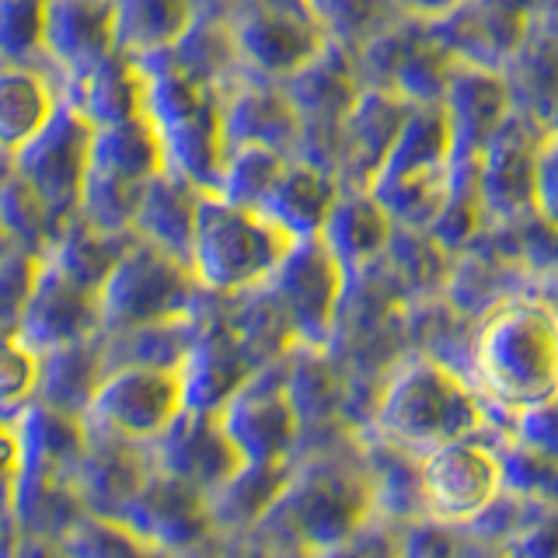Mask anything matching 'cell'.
Listing matches in <instances>:
<instances>
[{
	"label": "cell",
	"instance_id": "cell-32",
	"mask_svg": "<svg viewBox=\"0 0 558 558\" xmlns=\"http://www.w3.org/2000/svg\"><path fill=\"white\" fill-rule=\"evenodd\" d=\"M46 0H4V52L8 63H32L43 52Z\"/></svg>",
	"mask_w": 558,
	"mask_h": 558
},
{
	"label": "cell",
	"instance_id": "cell-9",
	"mask_svg": "<svg viewBox=\"0 0 558 558\" xmlns=\"http://www.w3.org/2000/svg\"><path fill=\"white\" fill-rule=\"evenodd\" d=\"M185 412L182 371L157 366H119L101 377L84 415V426L116 440L154 447Z\"/></svg>",
	"mask_w": 558,
	"mask_h": 558
},
{
	"label": "cell",
	"instance_id": "cell-30",
	"mask_svg": "<svg viewBox=\"0 0 558 558\" xmlns=\"http://www.w3.org/2000/svg\"><path fill=\"white\" fill-rule=\"evenodd\" d=\"M43 388V353H35L22 339H4V360H0V412L4 418L25 412Z\"/></svg>",
	"mask_w": 558,
	"mask_h": 558
},
{
	"label": "cell",
	"instance_id": "cell-39",
	"mask_svg": "<svg viewBox=\"0 0 558 558\" xmlns=\"http://www.w3.org/2000/svg\"><path fill=\"white\" fill-rule=\"evenodd\" d=\"M182 558H209V551H196V555H182Z\"/></svg>",
	"mask_w": 558,
	"mask_h": 558
},
{
	"label": "cell",
	"instance_id": "cell-26",
	"mask_svg": "<svg viewBox=\"0 0 558 558\" xmlns=\"http://www.w3.org/2000/svg\"><path fill=\"white\" fill-rule=\"evenodd\" d=\"M199 196H203V192L192 189L189 182H182L179 174L161 171L147 185L144 199H140L133 234L140 241H150V244H157V248H165V252L189 262Z\"/></svg>",
	"mask_w": 558,
	"mask_h": 558
},
{
	"label": "cell",
	"instance_id": "cell-16",
	"mask_svg": "<svg viewBox=\"0 0 558 558\" xmlns=\"http://www.w3.org/2000/svg\"><path fill=\"white\" fill-rule=\"evenodd\" d=\"M154 475L150 447L116 440L109 433L87 429L84 450L70 471V488L77 493L87 517L119 520L140 485Z\"/></svg>",
	"mask_w": 558,
	"mask_h": 558
},
{
	"label": "cell",
	"instance_id": "cell-18",
	"mask_svg": "<svg viewBox=\"0 0 558 558\" xmlns=\"http://www.w3.org/2000/svg\"><path fill=\"white\" fill-rule=\"evenodd\" d=\"M231 39L234 57L269 77L296 74L328 46L311 11L296 17L293 11L276 4H255V11H248L231 28Z\"/></svg>",
	"mask_w": 558,
	"mask_h": 558
},
{
	"label": "cell",
	"instance_id": "cell-17",
	"mask_svg": "<svg viewBox=\"0 0 558 558\" xmlns=\"http://www.w3.org/2000/svg\"><path fill=\"white\" fill-rule=\"evenodd\" d=\"M154 471L192 485L206 499L217 493L223 482H231L241 471V458L234 444L227 440V433L220 429L217 415L206 412H182V418L174 423L161 440L150 447Z\"/></svg>",
	"mask_w": 558,
	"mask_h": 558
},
{
	"label": "cell",
	"instance_id": "cell-25",
	"mask_svg": "<svg viewBox=\"0 0 558 558\" xmlns=\"http://www.w3.org/2000/svg\"><path fill=\"white\" fill-rule=\"evenodd\" d=\"M192 25H196L192 0H112L116 52L130 60L174 49Z\"/></svg>",
	"mask_w": 558,
	"mask_h": 558
},
{
	"label": "cell",
	"instance_id": "cell-10",
	"mask_svg": "<svg viewBox=\"0 0 558 558\" xmlns=\"http://www.w3.org/2000/svg\"><path fill=\"white\" fill-rule=\"evenodd\" d=\"M426 520L468 527L506 493L502 458L493 429L447 444L418 461Z\"/></svg>",
	"mask_w": 558,
	"mask_h": 558
},
{
	"label": "cell",
	"instance_id": "cell-14",
	"mask_svg": "<svg viewBox=\"0 0 558 558\" xmlns=\"http://www.w3.org/2000/svg\"><path fill=\"white\" fill-rule=\"evenodd\" d=\"M119 523L144 537L147 545L168 551L171 558L209 551L217 545V527L209 517V499L185 482H174L161 471L140 485V493L119 513Z\"/></svg>",
	"mask_w": 558,
	"mask_h": 558
},
{
	"label": "cell",
	"instance_id": "cell-2",
	"mask_svg": "<svg viewBox=\"0 0 558 558\" xmlns=\"http://www.w3.org/2000/svg\"><path fill=\"white\" fill-rule=\"evenodd\" d=\"M468 380L482 395L493 429L558 395V307L531 287L471 325Z\"/></svg>",
	"mask_w": 558,
	"mask_h": 558
},
{
	"label": "cell",
	"instance_id": "cell-11",
	"mask_svg": "<svg viewBox=\"0 0 558 558\" xmlns=\"http://www.w3.org/2000/svg\"><path fill=\"white\" fill-rule=\"evenodd\" d=\"M345 287L349 276L336 255L325 248L322 238H307L293 244L283 266L262 290L272 296L296 345L328 349L339 325Z\"/></svg>",
	"mask_w": 558,
	"mask_h": 558
},
{
	"label": "cell",
	"instance_id": "cell-15",
	"mask_svg": "<svg viewBox=\"0 0 558 558\" xmlns=\"http://www.w3.org/2000/svg\"><path fill=\"white\" fill-rule=\"evenodd\" d=\"M199 311H203L199 339L182 363L185 409L217 415L258 366L252 363L248 353H244V345L238 342L231 325H227L217 296H203Z\"/></svg>",
	"mask_w": 558,
	"mask_h": 558
},
{
	"label": "cell",
	"instance_id": "cell-6",
	"mask_svg": "<svg viewBox=\"0 0 558 558\" xmlns=\"http://www.w3.org/2000/svg\"><path fill=\"white\" fill-rule=\"evenodd\" d=\"M366 192L388 209L395 227L429 231L453 192V144L440 105H412Z\"/></svg>",
	"mask_w": 558,
	"mask_h": 558
},
{
	"label": "cell",
	"instance_id": "cell-1",
	"mask_svg": "<svg viewBox=\"0 0 558 558\" xmlns=\"http://www.w3.org/2000/svg\"><path fill=\"white\" fill-rule=\"evenodd\" d=\"M374 520V496L366 478L356 429L311 436L293 453L290 478L272 513L248 534L252 541L290 551H325L353 537Z\"/></svg>",
	"mask_w": 558,
	"mask_h": 558
},
{
	"label": "cell",
	"instance_id": "cell-34",
	"mask_svg": "<svg viewBox=\"0 0 558 558\" xmlns=\"http://www.w3.org/2000/svg\"><path fill=\"white\" fill-rule=\"evenodd\" d=\"M534 217L558 231V130L541 136L534 154Z\"/></svg>",
	"mask_w": 558,
	"mask_h": 558
},
{
	"label": "cell",
	"instance_id": "cell-20",
	"mask_svg": "<svg viewBox=\"0 0 558 558\" xmlns=\"http://www.w3.org/2000/svg\"><path fill=\"white\" fill-rule=\"evenodd\" d=\"M395 220L388 217L366 189H342L336 206L322 227V244L336 255V262L345 269V276H360L374 269L388 252L395 238Z\"/></svg>",
	"mask_w": 558,
	"mask_h": 558
},
{
	"label": "cell",
	"instance_id": "cell-21",
	"mask_svg": "<svg viewBox=\"0 0 558 558\" xmlns=\"http://www.w3.org/2000/svg\"><path fill=\"white\" fill-rule=\"evenodd\" d=\"M301 144V116L287 92L244 84L223 95V154L231 147H269L287 154Z\"/></svg>",
	"mask_w": 558,
	"mask_h": 558
},
{
	"label": "cell",
	"instance_id": "cell-36",
	"mask_svg": "<svg viewBox=\"0 0 558 558\" xmlns=\"http://www.w3.org/2000/svg\"><path fill=\"white\" fill-rule=\"evenodd\" d=\"M4 558H66L60 541H46V537H25L8 531V551Z\"/></svg>",
	"mask_w": 558,
	"mask_h": 558
},
{
	"label": "cell",
	"instance_id": "cell-27",
	"mask_svg": "<svg viewBox=\"0 0 558 558\" xmlns=\"http://www.w3.org/2000/svg\"><path fill=\"white\" fill-rule=\"evenodd\" d=\"M101 377L105 366H101V336H98L84 345H70L60 349V353L43 356V388L35 401H43V405L63 415L84 418Z\"/></svg>",
	"mask_w": 558,
	"mask_h": 558
},
{
	"label": "cell",
	"instance_id": "cell-22",
	"mask_svg": "<svg viewBox=\"0 0 558 558\" xmlns=\"http://www.w3.org/2000/svg\"><path fill=\"white\" fill-rule=\"evenodd\" d=\"M339 192H342V185L336 174H328L318 165H307L301 157H290L258 209L276 227H283L293 241H307V238L322 234V227L331 214V206H336Z\"/></svg>",
	"mask_w": 558,
	"mask_h": 558
},
{
	"label": "cell",
	"instance_id": "cell-12",
	"mask_svg": "<svg viewBox=\"0 0 558 558\" xmlns=\"http://www.w3.org/2000/svg\"><path fill=\"white\" fill-rule=\"evenodd\" d=\"M217 423L244 464H290L304 426L287 388V356L258 366L217 412Z\"/></svg>",
	"mask_w": 558,
	"mask_h": 558
},
{
	"label": "cell",
	"instance_id": "cell-7",
	"mask_svg": "<svg viewBox=\"0 0 558 558\" xmlns=\"http://www.w3.org/2000/svg\"><path fill=\"white\" fill-rule=\"evenodd\" d=\"M101 301V336L130 331L140 325L182 318L199 311L203 290L189 262L157 248L133 234L130 248L119 255L109 279L98 290Z\"/></svg>",
	"mask_w": 558,
	"mask_h": 558
},
{
	"label": "cell",
	"instance_id": "cell-8",
	"mask_svg": "<svg viewBox=\"0 0 558 558\" xmlns=\"http://www.w3.org/2000/svg\"><path fill=\"white\" fill-rule=\"evenodd\" d=\"M92 144L95 126L74 105L63 101L60 112L46 122V130H39L22 150L8 157L11 171L39 196L49 217L60 223V231L81 209L84 182L92 171Z\"/></svg>",
	"mask_w": 558,
	"mask_h": 558
},
{
	"label": "cell",
	"instance_id": "cell-29",
	"mask_svg": "<svg viewBox=\"0 0 558 558\" xmlns=\"http://www.w3.org/2000/svg\"><path fill=\"white\" fill-rule=\"evenodd\" d=\"M60 545L66 558H171L168 551L136 537L126 523L101 517H84Z\"/></svg>",
	"mask_w": 558,
	"mask_h": 558
},
{
	"label": "cell",
	"instance_id": "cell-23",
	"mask_svg": "<svg viewBox=\"0 0 558 558\" xmlns=\"http://www.w3.org/2000/svg\"><path fill=\"white\" fill-rule=\"evenodd\" d=\"M290 464H241L238 475L209 496L217 541H244L258 531V523L272 513L276 499L283 496Z\"/></svg>",
	"mask_w": 558,
	"mask_h": 558
},
{
	"label": "cell",
	"instance_id": "cell-37",
	"mask_svg": "<svg viewBox=\"0 0 558 558\" xmlns=\"http://www.w3.org/2000/svg\"><path fill=\"white\" fill-rule=\"evenodd\" d=\"M395 4L418 14L423 22H436V17H444V14H450L453 8H458L461 0H395Z\"/></svg>",
	"mask_w": 558,
	"mask_h": 558
},
{
	"label": "cell",
	"instance_id": "cell-33",
	"mask_svg": "<svg viewBox=\"0 0 558 558\" xmlns=\"http://www.w3.org/2000/svg\"><path fill=\"white\" fill-rule=\"evenodd\" d=\"M307 558H405V551H401V527L374 517L353 537L339 541L336 548L314 551Z\"/></svg>",
	"mask_w": 558,
	"mask_h": 558
},
{
	"label": "cell",
	"instance_id": "cell-28",
	"mask_svg": "<svg viewBox=\"0 0 558 558\" xmlns=\"http://www.w3.org/2000/svg\"><path fill=\"white\" fill-rule=\"evenodd\" d=\"M290 157L269 150V147H231L223 154V171H220V189L217 196L231 199L238 206L258 209L262 199L269 196L272 182L279 171L287 168Z\"/></svg>",
	"mask_w": 558,
	"mask_h": 558
},
{
	"label": "cell",
	"instance_id": "cell-5",
	"mask_svg": "<svg viewBox=\"0 0 558 558\" xmlns=\"http://www.w3.org/2000/svg\"><path fill=\"white\" fill-rule=\"evenodd\" d=\"M293 244L296 241L262 209L238 206L217 192H203L189 248V269L206 296L231 301V296L266 287Z\"/></svg>",
	"mask_w": 558,
	"mask_h": 558
},
{
	"label": "cell",
	"instance_id": "cell-4",
	"mask_svg": "<svg viewBox=\"0 0 558 558\" xmlns=\"http://www.w3.org/2000/svg\"><path fill=\"white\" fill-rule=\"evenodd\" d=\"M136 66L144 81L140 112L165 150V171L199 192H217L223 171V95L179 66L171 49L136 60Z\"/></svg>",
	"mask_w": 558,
	"mask_h": 558
},
{
	"label": "cell",
	"instance_id": "cell-24",
	"mask_svg": "<svg viewBox=\"0 0 558 558\" xmlns=\"http://www.w3.org/2000/svg\"><path fill=\"white\" fill-rule=\"evenodd\" d=\"M63 87L39 63H4L0 77V136L8 157L22 150L28 140L46 130V122L60 112Z\"/></svg>",
	"mask_w": 558,
	"mask_h": 558
},
{
	"label": "cell",
	"instance_id": "cell-31",
	"mask_svg": "<svg viewBox=\"0 0 558 558\" xmlns=\"http://www.w3.org/2000/svg\"><path fill=\"white\" fill-rule=\"evenodd\" d=\"M499 433L510 436L517 447L534 453V458L558 464V395L541 401V405H534L527 412L513 415Z\"/></svg>",
	"mask_w": 558,
	"mask_h": 558
},
{
	"label": "cell",
	"instance_id": "cell-13",
	"mask_svg": "<svg viewBox=\"0 0 558 558\" xmlns=\"http://www.w3.org/2000/svg\"><path fill=\"white\" fill-rule=\"evenodd\" d=\"M8 336L22 339L35 353H60L101 336V301L98 290L77 283L43 258V269L28 301Z\"/></svg>",
	"mask_w": 558,
	"mask_h": 558
},
{
	"label": "cell",
	"instance_id": "cell-40",
	"mask_svg": "<svg viewBox=\"0 0 558 558\" xmlns=\"http://www.w3.org/2000/svg\"><path fill=\"white\" fill-rule=\"evenodd\" d=\"M496 558H506V555H496Z\"/></svg>",
	"mask_w": 558,
	"mask_h": 558
},
{
	"label": "cell",
	"instance_id": "cell-3",
	"mask_svg": "<svg viewBox=\"0 0 558 558\" xmlns=\"http://www.w3.org/2000/svg\"><path fill=\"white\" fill-rule=\"evenodd\" d=\"M363 429L423 461L447 444L493 429V415L461 371L429 353H405L384 374L371 423Z\"/></svg>",
	"mask_w": 558,
	"mask_h": 558
},
{
	"label": "cell",
	"instance_id": "cell-19",
	"mask_svg": "<svg viewBox=\"0 0 558 558\" xmlns=\"http://www.w3.org/2000/svg\"><path fill=\"white\" fill-rule=\"evenodd\" d=\"M112 52V0H46L43 57L63 70V81L98 66Z\"/></svg>",
	"mask_w": 558,
	"mask_h": 558
},
{
	"label": "cell",
	"instance_id": "cell-38",
	"mask_svg": "<svg viewBox=\"0 0 558 558\" xmlns=\"http://www.w3.org/2000/svg\"><path fill=\"white\" fill-rule=\"evenodd\" d=\"M209 558H255V551L248 545H241V541H217L209 548Z\"/></svg>",
	"mask_w": 558,
	"mask_h": 558
},
{
	"label": "cell",
	"instance_id": "cell-35",
	"mask_svg": "<svg viewBox=\"0 0 558 558\" xmlns=\"http://www.w3.org/2000/svg\"><path fill=\"white\" fill-rule=\"evenodd\" d=\"M506 558H558V510L545 506L510 545L502 548Z\"/></svg>",
	"mask_w": 558,
	"mask_h": 558
}]
</instances>
